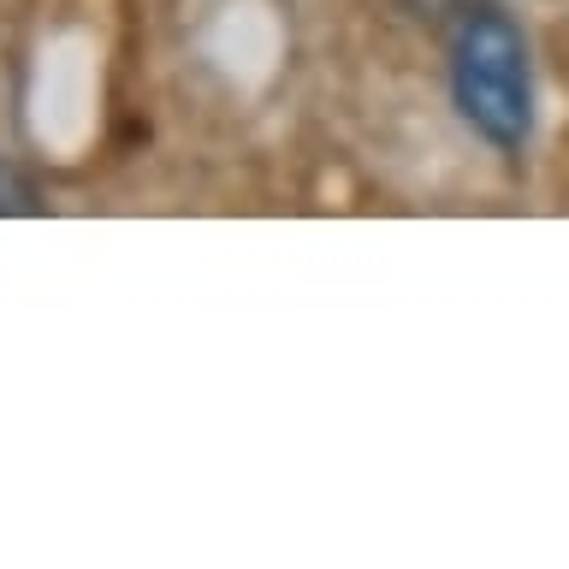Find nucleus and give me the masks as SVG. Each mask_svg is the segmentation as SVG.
<instances>
[{
    "label": "nucleus",
    "instance_id": "f257e3e1",
    "mask_svg": "<svg viewBox=\"0 0 569 569\" xmlns=\"http://www.w3.org/2000/svg\"><path fill=\"white\" fill-rule=\"evenodd\" d=\"M445 89L462 131L492 154L522 160L540 124L533 42L505 0H457L445 24Z\"/></svg>",
    "mask_w": 569,
    "mask_h": 569
},
{
    "label": "nucleus",
    "instance_id": "f03ea898",
    "mask_svg": "<svg viewBox=\"0 0 569 569\" xmlns=\"http://www.w3.org/2000/svg\"><path fill=\"white\" fill-rule=\"evenodd\" d=\"M18 213H48V196H42L30 167L0 154V220H18Z\"/></svg>",
    "mask_w": 569,
    "mask_h": 569
}]
</instances>
